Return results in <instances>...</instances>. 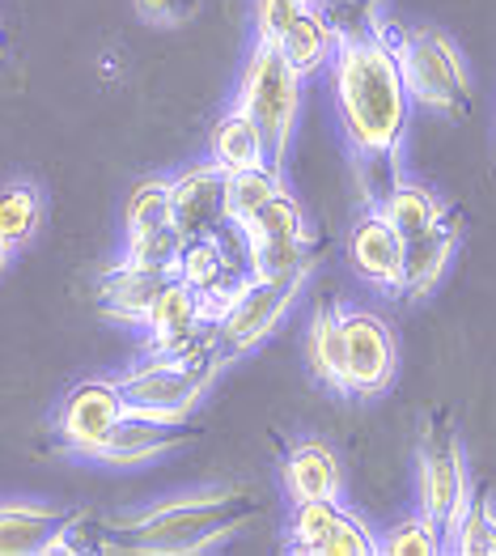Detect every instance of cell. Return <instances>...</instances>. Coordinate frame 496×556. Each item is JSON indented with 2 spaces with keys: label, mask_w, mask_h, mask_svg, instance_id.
Returning a JSON list of instances; mask_svg holds the SVG:
<instances>
[{
  "label": "cell",
  "mask_w": 496,
  "mask_h": 556,
  "mask_svg": "<svg viewBox=\"0 0 496 556\" xmlns=\"http://www.w3.org/2000/svg\"><path fill=\"white\" fill-rule=\"evenodd\" d=\"M144 349L153 353H187L200 340L213 336V306L187 285L182 277H170L162 293L153 298L144 315Z\"/></svg>",
  "instance_id": "cell-11"
},
{
  "label": "cell",
  "mask_w": 496,
  "mask_h": 556,
  "mask_svg": "<svg viewBox=\"0 0 496 556\" xmlns=\"http://www.w3.org/2000/svg\"><path fill=\"white\" fill-rule=\"evenodd\" d=\"M446 553L458 556H496V497L488 489H475L467 510L458 514L454 531L446 535Z\"/></svg>",
  "instance_id": "cell-26"
},
{
  "label": "cell",
  "mask_w": 496,
  "mask_h": 556,
  "mask_svg": "<svg viewBox=\"0 0 496 556\" xmlns=\"http://www.w3.org/2000/svg\"><path fill=\"white\" fill-rule=\"evenodd\" d=\"M335 39H340V22L327 17V4L310 0V4L280 30L276 47L284 51V60H289L302 77H315V73H322V68L331 64Z\"/></svg>",
  "instance_id": "cell-20"
},
{
  "label": "cell",
  "mask_w": 496,
  "mask_h": 556,
  "mask_svg": "<svg viewBox=\"0 0 496 556\" xmlns=\"http://www.w3.org/2000/svg\"><path fill=\"white\" fill-rule=\"evenodd\" d=\"M264 514V502L251 489L213 484V489H182L153 497L132 510H115L98 518L102 540L93 548L102 553L136 556H195L221 548L242 527H251Z\"/></svg>",
  "instance_id": "cell-2"
},
{
  "label": "cell",
  "mask_w": 496,
  "mask_h": 556,
  "mask_svg": "<svg viewBox=\"0 0 496 556\" xmlns=\"http://www.w3.org/2000/svg\"><path fill=\"white\" fill-rule=\"evenodd\" d=\"M128 413L119 378L115 374H98V378H81L64 391V400L51 413V438L64 455L73 459H90L102 451V442L111 438V429Z\"/></svg>",
  "instance_id": "cell-8"
},
{
  "label": "cell",
  "mask_w": 496,
  "mask_h": 556,
  "mask_svg": "<svg viewBox=\"0 0 496 556\" xmlns=\"http://www.w3.org/2000/svg\"><path fill=\"white\" fill-rule=\"evenodd\" d=\"M284 191V175L280 166H255V170H238L226 175V226H242L255 208H264Z\"/></svg>",
  "instance_id": "cell-27"
},
{
  "label": "cell",
  "mask_w": 496,
  "mask_h": 556,
  "mask_svg": "<svg viewBox=\"0 0 496 556\" xmlns=\"http://www.w3.org/2000/svg\"><path fill=\"white\" fill-rule=\"evenodd\" d=\"M386 217H391V226L404 233V238H420L424 230H433L450 208L442 204V195L433 191V187L416 184V179H395V184L386 187L378 200H373Z\"/></svg>",
  "instance_id": "cell-22"
},
{
  "label": "cell",
  "mask_w": 496,
  "mask_h": 556,
  "mask_svg": "<svg viewBox=\"0 0 496 556\" xmlns=\"http://www.w3.org/2000/svg\"><path fill=\"white\" fill-rule=\"evenodd\" d=\"M251 268H238L229 247L221 242V233H200V238H187L182 242V255L175 264V277H182L208 306H213V319L217 311L229 302V293L238 289V280L246 277Z\"/></svg>",
  "instance_id": "cell-16"
},
{
  "label": "cell",
  "mask_w": 496,
  "mask_h": 556,
  "mask_svg": "<svg viewBox=\"0 0 496 556\" xmlns=\"http://www.w3.org/2000/svg\"><path fill=\"white\" fill-rule=\"evenodd\" d=\"M344 378H348V400H378L391 391L399 374V344L391 324L378 311L344 306Z\"/></svg>",
  "instance_id": "cell-9"
},
{
  "label": "cell",
  "mask_w": 496,
  "mask_h": 556,
  "mask_svg": "<svg viewBox=\"0 0 496 556\" xmlns=\"http://www.w3.org/2000/svg\"><path fill=\"white\" fill-rule=\"evenodd\" d=\"M458 242H462V217H458L454 208L433 226V230H424L420 238H407L399 298H407V302H424V298L442 285V277H446Z\"/></svg>",
  "instance_id": "cell-17"
},
{
  "label": "cell",
  "mask_w": 496,
  "mask_h": 556,
  "mask_svg": "<svg viewBox=\"0 0 496 556\" xmlns=\"http://www.w3.org/2000/svg\"><path fill=\"white\" fill-rule=\"evenodd\" d=\"M175 226V195H170V175H144L136 179L124 204V238L153 233Z\"/></svg>",
  "instance_id": "cell-24"
},
{
  "label": "cell",
  "mask_w": 496,
  "mask_h": 556,
  "mask_svg": "<svg viewBox=\"0 0 496 556\" xmlns=\"http://www.w3.org/2000/svg\"><path fill=\"white\" fill-rule=\"evenodd\" d=\"M471 471H467V451L454 429V417L446 408L429 413L416 446V510L429 514L446 535L454 531L458 514L471 502Z\"/></svg>",
  "instance_id": "cell-6"
},
{
  "label": "cell",
  "mask_w": 496,
  "mask_h": 556,
  "mask_svg": "<svg viewBox=\"0 0 496 556\" xmlns=\"http://www.w3.org/2000/svg\"><path fill=\"white\" fill-rule=\"evenodd\" d=\"M302 86L306 77L284 60V51L268 39H255L246 60H242V73H238V106H246L255 115V124L264 128L268 140V162L284 170V157H289V144L297 132V119H302Z\"/></svg>",
  "instance_id": "cell-5"
},
{
  "label": "cell",
  "mask_w": 496,
  "mask_h": 556,
  "mask_svg": "<svg viewBox=\"0 0 496 556\" xmlns=\"http://www.w3.org/2000/svg\"><path fill=\"white\" fill-rule=\"evenodd\" d=\"M306 4H310V0H255V39L276 43L280 30H284Z\"/></svg>",
  "instance_id": "cell-31"
},
{
  "label": "cell",
  "mask_w": 496,
  "mask_h": 556,
  "mask_svg": "<svg viewBox=\"0 0 496 556\" xmlns=\"http://www.w3.org/2000/svg\"><path fill=\"white\" fill-rule=\"evenodd\" d=\"M170 277H175V273L153 268V264H140V260L119 251V255L98 273V280H93L98 315H106V319H115V324L140 327L144 315H149V306H153V298L162 293V285Z\"/></svg>",
  "instance_id": "cell-13"
},
{
  "label": "cell",
  "mask_w": 496,
  "mask_h": 556,
  "mask_svg": "<svg viewBox=\"0 0 496 556\" xmlns=\"http://www.w3.org/2000/svg\"><path fill=\"white\" fill-rule=\"evenodd\" d=\"M280 489L289 502L344 497V464L322 438H297L280 459Z\"/></svg>",
  "instance_id": "cell-15"
},
{
  "label": "cell",
  "mask_w": 496,
  "mask_h": 556,
  "mask_svg": "<svg viewBox=\"0 0 496 556\" xmlns=\"http://www.w3.org/2000/svg\"><path fill=\"white\" fill-rule=\"evenodd\" d=\"M170 195H175V226L182 230V238L221 233L226 226V170L213 157L191 162L179 175H170Z\"/></svg>",
  "instance_id": "cell-14"
},
{
  "label": "cell",
  "mask_w": 496,
  "mask_h": 556,
  "mask_svg": "<svg viewBox=\"0 0 496 556\" xmlns=\"http://www.w3.org/2000/svg\"><path fill=\"white\" fill-rule=\"evenodd\" d=\"M382 556H442L446 553V531L429 518V514H407L399 522H391L378 535Z\"/></svg>",
  "instance_id": "cell-28"
},
{
  "label": "cell",
  "mask_w": 496,
  "mask_h": 556,
  "mask_svg": "<svg viewBox=\"0 0 496 556\" xmlns=\"http://www.w3.org/2000/svg\"><path fill=\"white\" fill-rule=\"evenodd\" d=\"M136 13L153 26H182L200 13V0H136Z\"/></svg>",
  "instance_id": "cell-32"
},
{
  "label": "cell",
  "mask_w": 496,
  "mask_h": 556,
  "mask_svg": "<svg viewBox=\"0 0 496 556\" xmlns=\"http://www.w3.org/2000/svg\"><path fill=\"white\" fill-rule=\"evenodd\" d=\"M47 222V195L35 179H4L0 184V233L13 242V251H26Z\"/></svg>",
  "instance_id": "cell-23"
},
{
  "label": "cell",
  "mask_w": 496,
  "mask_h": 556,
  "mask_svg": "<svg viewBox=\"0 0 496 556\" xmlns=\"http://www.w3.org/2000/svg\"><path fill=\"white\" fill-rule=\"evenodd\" d=\"M318 4H327V0H318Z\"/></svg>",
  "instance_id": "cell-34"
},
{
  "label": "cell",
  "mask_w": 496,
  "mask_h": 556,
  "mask_svg": "<svg viewBox=\"0 0 496 556\" xmlns=\"http://www.w3.org/2000/svg\"><path fill=\"white\" fill-rule=\"evenodd\" d=\"M200 438H204V429H195L191 420H162L144 417V413H124L119 425L111 429V438L102 442V451L93 455V464L144 467L175 455L182 446H191V442H200Z\"/></svg>",
  "instance_id": "cell-12"
},
{
  "label": "cell",
  "mask_w": 496,
  "mask_h": 556,
  "mask_svg": "<svg viewBox=\"0 0 496 556\" xmlns=\"http://www.w3.org/2000/svg\"><path fill=\"white\" fill-rule=\"evenodd\" d=\"M327 77H331L344 144L353 153L365 200L373 204L399 179V157H404L407 119H411V93L378 17H365L361 26H340Z\"/></svg>",
  "instance_id": "cell-1"
},
{
  "label": "cell",
  "mask_w": 496,
  "mask_h": 556,
  "mask_svg": "<svg viewBox=\"0 0 496 556\" xmlns=\"http://www.w3.org/2000/svg\"><path fill=\"white\" fill-rule=\"evenodd\" d=\"M13 255H17V251H13V242H9L4 233H0V277H4L9 268H13Z\"/></svg>",
  "instance_id": "cell-33"
},
{
  "label": "cell",
  "mask_w": 496,
  "mask_h": 556,
  "mask_svg": "<svg viewBox=\"0 0 496 556\" xmlns=\"http://www.w3.org/2000/svg\"><path fill=\"white\" fill-rule=\"evenodd\" d=\"M302 285H306V277H255V273L238 280V289L229 293V302L213 319V336H217L229 362L255 353L271 331L284 324Z\"/></svg>",
  "instance_id": "cell-7"
},
{
  "label": "cell",
  "mask_w": 496,
  "mask_h": 556,
  "mask_svg": "<svg viewBox=\"0 0 496 556\" xmlns=\"http://www.w3.org/2000/svg\"><path fill=\"white\" fill-rule=\"evenodd\" d=\"M344 302H318L306 319V336H302V357L306 370L322 391L344 395L348 400V378H344Z\"/></svg>",
  "instance_id": "cell-19"
},
{
  "label": "cell",
  "mask_w": 496,
  "mask_h": 556,
  "mask_svg": "<svg viewBox=\"0 0 496 556\" xmlns=\"http://www.w3.org/2000/svg\"><path fill=\"white\" fill-rule=\"evenodd\" d=\"M73 518V506L39 497H0V556H43L47 540Z\"/></svg>",
  "instance_id": "cell-18"
},
{
  "label": "cell",
  "mask_w": 496,
  "mask_h": 556,
  "mask_svg": "<svg viewBox=\"0 0 496 556\" xmlns=\"http://www.w3.org/2000/svg\"><path fill=\"white\" fill-rule=\"evenodd\" d=\"M382 30L395 47L411 106L462 119L471 106V68L450 35L437 26H391V22H382Z\"/></svg>",
  "instance_id": "cell-4"
},
{
  "label": "cell",
  "mask_w": 496,
  "mask_h": 556,
  "mask_svg": "<svg viewBox=\"0 0 496 556\" xmlns=\"http://www.w3.org/2000/svg\"><path fill=\"white\" fill-rule=\"evenodd\" d=\"M404 251L407 238L395 226L391 217L378 208V204H365L361 217L348 226V238H344V260L357 277L386 293V298H399V285H404Z\"/></svg>",
  "instance_id": "cell-10"
},
{
  "label": "cell",
  "mask_w": 496,
  "mask_h": 556,
  "mask_svg": "<svg viewBox=\"0 0 496 556\" xmlns=\"http://www.w3.org/2000/svg\"><path fill=\"white\" fill-rule=\"evenodd\" d=\"M182 230L179 226H166V230H153V233H136V238H124V255H132L140 264H153V268H166L175 273L182 255Z\"/></svg>",
  "instance_id": "cell-30"
},
{
  "label": "cell",
  "mask_w": 496,
  "mask_h": 556,
  "mask_svg": "<svg viewBox=\"0 0 496 556\" xmlns=\"http://www.w3.org/2000/svg\"><path fill=\"white\" fill-rule=\"evenodd\" d=\"M208 157H213L226 175L268 166V140H264V128L255 124V115H251L246 106L233 102L226 115L208 128Z\"/></svg>",
  "instance_id": "cell-21"
},
{
  "label": "cell",
  "mask_w": 496,
  "mask_h": 556,
  "mask_svg": "<svg viewBox=\"0 0 496 556\" xmlns=\"http://www.w3.org/2000/svg\"><path fill=\"white\" fill-rule=\"evenodd\" d=\"M340 502L331 497H318V502H289V518H284V553L293 556H318L335 518H340Z\"/></svg>",
  "instance_id": "cell-25"
},
{
  "label": "cell",
  "mask_w": 496,
  "mask_h": 556,
  "mask_svg": "<svg viewBox=\"0 0 496 556\" xmlns=\"http://www.w3.org/2000/svg\"><path fill=\"white\" fill-rule=\"evenodd\" d=\"M226 366L229 357L221 353L217 336H208L187 353H153V349H144L115 378H119L128 413H144V417L162 420H191L200 400L208 395L213 378Z\"/></svg>",
  "instance_id": "cell-3"
},
{
  "label": "cell",
  "mask_w": 496,
  "mask_h": 556,
  "mask_svg": "<svg viewBox=\"0 0 496 556\" xmlns=\"http://www.w3.org/2000/svg\"><path fill=\"white\" fill-rule=\"evenodd\" d=\"M318 556H382L378 531L357 510L340 506V518H335V527H331V535H327V544H322Z\"/></svg>",
  "instance_id": "cell-29"
}]
</instances>
